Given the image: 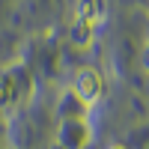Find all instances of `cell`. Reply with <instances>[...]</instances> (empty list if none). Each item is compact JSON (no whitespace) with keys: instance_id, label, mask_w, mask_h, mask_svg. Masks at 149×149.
Wrapping results in <instances>:
<instances>
[{"instance_id":"1","label":"cell","mask_w":149,"mask_h":149,"mask_svg":"<svg viewBox=\"0 0 149 149\" xmlns=\"http://www.w3.org/2000/svg\"><path fill=\"white\" fill-rule=\"evenodd\" d=\"M102 90H104V81L95 69H81L74 74V98L81 104H95L102 98Z\"/></svg>"},{"instance_id":"2","label":"cell","mask_w":149,"mask_h":149,"mask_svg":"<svg viewBox=\"0 0 149 149\" xmlns=\"http://www.w3.org/2000/svg\"><path fill=\"white\" fill-rule=\"evenodd\" d=\"M86 140H90V128H86L78 116H72V122H66L63 131H60V143L66 149H84Z\"/></svg>"},{"instance_id":"3","label":"cell","mask_w":149,"mask_h":149,"mask_svg":"<svg viewBox=\"0 0 149 149\" xmlns=\"http://www.w3.org/2000/svg\"><path fill=\"white\" fill-rule=\"evenodd\" d=\"M110 149H125V146H119V143H113V146H110Z\"/></svg>"}]
</instances>
